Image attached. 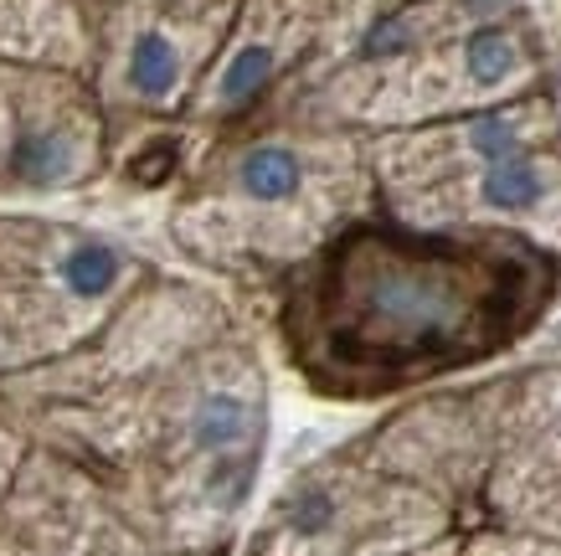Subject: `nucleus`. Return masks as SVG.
<instances>
[{"label": "nucleus", "mask_w": 561, "mask_h": 556, "mask_svg": "<svg viewBox=\"0 0 561 556\" xmlns=\"http://www.w3.org/2000/svg\"><path fill=\"white\" fill-rule=\"evenodd\" d=\"M335 515H341V500H335L324 485H299L289 500H284V525L305 541L324 536V531L335 525Z\"/></svg>", "instance_id": "nucleus-12"}, {"label": "nucleus", "mask_w": 561, "mask_h": 556, "mask_svg": "<svg viewBox=\"0 0 561 556\" xmlns=\"http://www.w3.org/2000/svg\"><path fill=\"white\" fill-rule=\"evenodd\" d=\"M253 469L257 458L253 449H238V454H217L211 458V474H206V500L221 510H238L248 495H253Z\"/></svg>", "instance_id": "nucleus-11"}, {"label": "nucleus", "mask_w": 561, "mask_h": 556, "mask_svg": "<svg viewBox=\"0 0 561 556\" xmlns=\"http://www.w3.org/2000/svg\"><path fill=\"white\" fill-rule=\"evenodd\" d=\"M171 170H175V139H160V145H150L139 160H129V175H135L139 185H160Z\"/></svg>", "instance_id": "nucleus-14"}, {"label": "nucleus", "mask_w": 561, "mask_h": 556, "mask_svg": "<svg viewBox=\"0 0 561 556\" xmlns=\"http://www.w3.org/2000/svg\"><path fill=\"white\" fill-rule=\"evenodd\" d=\"M62 284L78 294V299H103L108 288L119 284L124 273V258L108 248V242H99V237H88V242H78L68 258H62Z\"/></svg>", "instance_id": "nucleus-8"}, {"label": "nucleus", "mask_w": 561, "mask_h": 556, "mask_svg": "<svg viewBox=\"0 0 561 556\" xmlns=\"http://www.w3.org/2000/svg\"><path fill=\"white\" fill-rule=\"evenodd\" d=\"M463 150L474 155L479 166H494V160H511V155L526 150V135H520V118L515 114H474L463 124Z\"/></svg>", "instance_id": "nucleus-10"}, {"label": "nucleus", "mask_w": 561, "mask_h": 556, "mask_svg": "<svg viewBox=\"0 0 561 556\" xmlns=\"http://www.w3.org/2000/svg\"><path fill=\"white\" fill-rule=\"evenodd\" d=\"M257 433V402L253 397H242V392H206L196 412H191V443L202 449V454H238L248 449Z\"/></svg>", "instance_id": "nucleus-3"}, {"label": "nucleus", "mask_w": 561, "mask_h": 556, "mask_svg": "<svg viewBox=\"0 0 561 556\" xmlns=\"http://www.w3.org/2000/svg\"><path fill=\"white\" fill-rule=\"evenodd\" d=\"M273 72H278V52L268 42H248V47L232 52V63L221 68L217 78V99L227 109H242V103H253L263 88L273 83Z\"/></svg>", "instance_id": "nucleus-7"}, {"label": "nucleus", "mask_w": 561, "mask_h": 556, "mask_svg": "<svg viewBox=\"0 0 561 556\" xmlns=\"http://www.w3.org/2000/svg\"><path fill=\"white\" fill-rule=\"evenodd\" d=\"M463 263L448 253H376L351 258L341 284V320L351 361H454L474 345L490 315L459 288Z\"/></svg>", "instance_id": "nucleus-1"}, {"label": "nucleus", "mask_w": 561, "mask_h": 556, "mask_svg": "<svg viewBox=\"0 0 561 556\" xmlns=\"http://www.w3.org/2000/svg\"><path fill=\"white\" fill-rule=\"evenodd\" d=\"M238 191L257 206H284L305 191V160L289 145H253L238 160Z\"/></svg>", "instance_id": "nucleus-4"}, {"label": "nucleus", "mask_w": 561, "mask_h": 556, "mask_svg": "<svg viewBox=\"0 0 561 556\" xmlns=\"http://www.w3.org/2000/svg\"><path fill=\"white\" fill-rule=\"evenodd\" d=\"M459 63H463V78L474 88H505L520 72V42H515L505 26H474V32L459 42Z\"/></svg>", "instance_id": "nucleus-5"}, {"label": "nucleus", "mask_w": 561, "mask_h": 556, "mask_svg": "<svg viewBox=\"0 0 561 556\" xmlns=\"http://www.w3.org/2000/svg\"><path fill=\"white\" fill-rule=\"evenodd\" d=\"M417 47V21L408 16V11H397V16H381L376 26H366V36H360V57H371V63H381V57H402V52Z\"/></svg>", "instance_id": "nucleus-13"}, {"label": "nucleus", "mask_w": 561, "mask_h": 556, "mask_svg": "<svg viewBox=\"0 0 561 556\" xmlns=\"http://www.w3.org/2000/svg\"><path fill=\"white\" fill-rule=\"evenodd\" d=\"M11 170L32 185H51L72 170V150L62 135H21L11 150Z\"/></svg>", "instance_id": "nucleus-9"}, {"label": "nucleus", "mask_w": 561, "mask_h": 556, "mask_svg": "<svg viewBox=\"0 0 561 556\" xmlns=\"http://www.w3.org/2000/svg\"><path fill=\"white\" fill-rule=\"evenodd\" d=\"M181 83V52L165 32H139L129 47V88L139 99H171Z\"/></svg>", "instance_id": "nucleus-6"}, {"label": "nucleus", "mask_w": 561, "mask_h": 556, "mask_svg": "<svg viewBox=\"0 0 561 556\" xmlns=\"http://www.w3.org/2000/svg\"><path fill=\"white\" fill-rule=\"evenodd\" d=\"M474 196L494 217H530V212L546 206V196H551V170L530 150H520V155H511V160L479 166Z\"/></svg>", "instance_id": "nucleus-2"}]
</instances>
